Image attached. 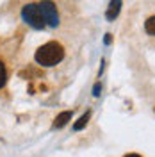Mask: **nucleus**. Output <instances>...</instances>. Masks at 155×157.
Here are the masks:
<instances>
[{
    "label": "nucleus",
    "mask_w": 155,
    "mask_h": 157,
    "mask_svg": "<svg viewBox=\"0 0 155 157\" xmlns=\"http://www.w3.org/2000/svg\"><path fill=\"white\" fill-rule=\"evenodd\" d=\"M34 57L41 66H55L64 57V48L55 41H50V43H47V45H43L36 50Z\"/></svg>",
    "instance_id": "nucleus-1"
},
{
    "label": "nucleus",
    "mask_w": 155,
    "mask_h": 157,
    "mask_svg": "<svg viewBox=\"0 0 155 157\" xmlns=\"http://www.w3.org/2000/svg\"><path fill=\"white\" fill-rule=\"evenodd\" d=\"M21 16H23V20L29 23L32 29H36V30H41L47 25L45 20H43V14H41V9H39L38 4H27V6H23Z\"/></svg>",
    "instance_id": "nucleus-2"
},
{
    "label": "nucleus",
    "mask_w": 155,
    "mask_h": 157,
    "mask_svg": "<svg viewBox=\"0 0 155 157\" xmlns=\"http://www.w3.org/2000/svg\"><path fill=\"white\" fill-rule=\"evenodd\" d=\"M38 6H39V9H41V14H43L45 23H47L48 27H57L59 25V13H57V7L54 6V2L43 0Z\"/></svg>",
    "instance_id": "nucleus-3"
},
{
    "label": "nucleus",
    "mask_w": 155,
    "mask_h": 157,
    "mask_svg": "<svg viewBox=\"0 0 155 157\" xmlns=\"http://www.w3.org/2000/svg\"><path fill=\"white\" fill-rule=\"evenodd\" d=\"M71 111H62L61 114H59L57 118H55V121H54V128H61V127H64L66 123H68L70 120H71Z\"/></svg>",
    "instance_id": "nucleus-4"
},
{
    "label": "nucleus",
    "mask_w": 155,
    "mask_h": 157,
    "mask_svg": "<svg viewBox=\"0 0 155 157\" xmlns=\"http://www.w3.org/2000/svg\"><path fill=\"white\" fill-rule=\"evenodd\" d=\"M119 7H121V0H112L111 6H109V9H107V18L109 20L116 18L118 13H119Z\"/></svg>",
    "instance_id": "nucleus-5"
},
{
    "label": "nucleus",
    "mask_w": 155,
    "mask_h": 157,
    "mask_svg": "<svg viewBox=\"0 0 155 157\" xmlns=\"http://www.w3.org/2000/svg\"><path fill=\"white\" fill-rule=\"evenodd\" d=\"M145 30L150 36H155V16H150V18L145 21Z\"/></svg>",
    "instance_id": "nucleus-6"
},
{
    "label": "nucleus",
    "mask_w": 155,
    "mask_h": 157,
    "mask_svg": "<svg viewBox=\"0 0 155 157\" xmlns=\"http://www.w3.org/2000/svg\"><path fill=\"white\" fill-rule=\"evenodd\" d=\"M89 116H91V113L87 111L86 114H82V116L78 118V121L75 123V125H73V128H75V130H80V128H84V127H86V123H87V120H89Z\"/></svg>",
    "instance_id": "nucleus-7"
},
{
    "label": "nucleus",
    "mask_w": 155,
    "mask_h": 157,
    "mask_svg": "<svg viewBox=\"0 0 155 157\" xmlns=\"http://www.w3.org/2000/svg\"><path fill=\"white\" fill-rule=\"evenodd\" d=\"M6 78H7V71H6V66H4L2 61H0V88L6 84Z\"/></svg>",
    "instance_id": "nucleus-8"
},
{
    "label": "nucleus",
    "mask_w": 155,
    "mask_h": 157,
    "mask_svg": "<svg viewBox=\"0 0 155 157\" xmlns=\"http://www.w3.org/2000/svg\"><path fill=\"white\" fill-rule=\"evenodd\" d=\"M98 91H100V86H98V84H96V86H95V95H96V97H98V95H100Z\"/></svg>",
    "instance_id": "nucleus-9"
},
{
    "label": "nucleus",
    "mask_w": 155,
    "mask_h": 157,
    "mask_svg": "<svg viewBox=\"0 0 155 157\" xmlns=\"http://www.w3.org/2000/svg\"><path fill=\"white\" fill-rule=\"evenodd\" d=\"M125 157H141V155H137V154H128V155H125Z\"/></svg>",
    "instance_id": "nucleus-10"
}]
</instances>
